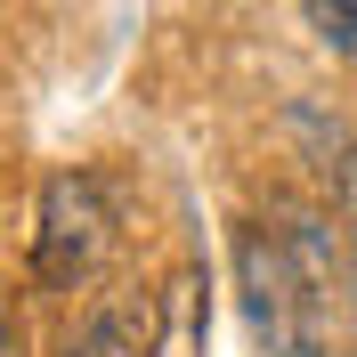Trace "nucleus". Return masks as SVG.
I'll return each mask as SVG.
<instances>
[{
	"mask_svg": "<svg viewBox=\"0 0 357 357\" xmlns=\"http://www.w3.org/2000/svg\"><path fill=\"white\" fill-rule=\"evenodd\" d=\"M203 268L178 260L171 284H162V333H155V357H203Z\"/></svg>",
	"mask_w": 357,
	"mask_h": 357,
	"instance_id": "20e7f679",
	"label": "nucleus"
},
{
	"mask_svg": "<svg viewBox=\"0 0 357 357\" xmlns=\"http://www.w3.org/2000/svg\"><path fill=\"white\" fill-rule=\"evenodd\" d=\"M301 24L317 33V49H333L341 66H357V0H301Z\"/></svg>",
	"mask_w": 357,
	"mask_h": 357,
	"instance_id": "39448f33",
	"label": "nucleus"
},
{
	"mask_svg": "<svg viewBox=\"0 0 357 357\" xmlns=\"http://www.w3.org/2000/svg\"><path fill=\"white\" fill-rule=\"evenodd\" d=\"M155 333H162V292L98 284L73 309V325L57 333L49 357H155Z\"/></svg>",
	"mask_w": 357,
	"mask_h": 357,
	"instance_id": "7ed1b4c3",
	"label": "nucleus"
},
{
	"mask_svg": "<svg viewBox=\"0 0 357 357\" xmlns=\"http://www.w3.org/2000/svg\"><path fill=\"white\" fill-rule=\"evenodd\" d=\"M333 211H341V244H349V317H357V146L333 162Z\"/></svg>",
	"mask_w": 357,
	"mask_h": 357,
	"instance_id": "423d86ee",
	"label": "nucleus"
},
{
	"mask_svg": "<svg viewBox=\"0 0 357 357\" xmlns=\"http://www.w3.org/2000/svg\"><path fill=\"white\" fill-rule=\"evenodd\" d=\"M0 357H33V333H24V301L8 292V276H0Z\"/></svg>",
	"mask_w": 357,
	"mask_h": 357,
	"instance_id": "0eeeda50",
	"label": "nucleus"
},
{
	"mask_svg": "<svg viewBox=\"0 0 357 357\" xmlns=\"http://www.w3.org/2000/svg\"><path fill=\"white\" fill-rule=\"evenodd\" d=\"M236 292H244L252 357H325V301H333V227L276 203V227L236 236Z\"/></svg>",
	"mask_w": 357,
	"mask_h": 357,
	"instance_id": "f257e3e1",
	"label": "nucleus"
},
{
	"mask_svg": "<svg viewBox=\"0 0 357 357\" xmlns=\"http://www.w3.org/2000/svg\"><path fill=\"white\" fill-rule=\"evenodd\" d=\"M122 236V203L106 171H57L41 187V220H33V284L41 292H98Z\"/></svg>",
	"mask_w": 357,
	"mask_h": 357,
	"instance_id": "f03ea898",
	"label": "nucleus"
}]
</instances>
